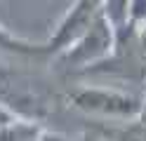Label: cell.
Wrapping results in <instances>:
<instances>
[{
    "label": "cell",
    "instance_id": "obj_1",
    "mask_svg": "<svg viewBox=\"0 0 146 141\" xmlns=\"http://www.w3.org/2000/svg\"><path fill=\"white\" fill-rule=\"evenodd\" d=\"M66 101L85 115L115 122L139 120L144 108V97L115 87H102V85H78L66 92Z\"/></svg>",
    "mask_w": 146,
    "mask_h": 141
},
{
    "label": "cell",
    "instance_id": "obj_2",
    "mask_svg": "<svg viewBox=\"0 0 146 141\" xmlns=\"http://www.w3.org/2000/svg\"><path fill=\"white\" fill-rule=\"evenodd\" d=\"M118 52V38L113 26L106 21L104 12H99L94 24L90 26V31L80 38V40L71 47L68 52H64L57 56V61L66 68H80L90 71L94 66H104L106 61H111Z\"/></svg>",
    "mask_w": 146,
    "mask_h": 141
},
{
    "label": "cell",
    "instance_id": "obj_3",
    "mask_svg": "<svg viewBox=\"0 0 146 141\" xmlns=\"http://www.w3.org/2000/svg\"><path fill=\"white\" fill-rule=\"evenodd\" d=\"M99 12H102V3H97V0H78V3H73L66 9V14L59 19V24L54 26L47 42H42L45 54L61 56L64 52H68L90 31V26L94 24Z\"/></svg>",
    "mask_w": 146,
    "mask_h": 141
},
{
    "label": "cell",
    "instance_id": "obj_4",
    "mask_svg": "<svg viewBox=\"0 0 146 141\" xmlns=\"http://www.w3.org/2000/svg\"><path fill=\"white\" fill-rule=\"evenodd\" d=\"M42 125L33 118H21L12 127L0 132V141H40L42 136Z\"/></svg>",
    "mask_w": 146,
    "mask_h": 141
},
{
    "label": "cell",
    "instance_id": "obj_5",
    "mask_svg": "<svg viewBox=\"0 0 146 141\" xmlns=\"http://www.w3.org/2000/svg\"><path fill=\"white\" fill-rule=\"evenodd\" d=\"M99 134L108 141H146V125L139 120L120 122L118 127H99Z\"/></svg>",
    "mask_w": 146,
    "mask_h": 141
},
{
    "label": "cell",
    "instance_id": "obj_6",
    "mask_svg": "<svg viewBox=\"0 0 146 141\" xmlns=\"http://www.w3.org/2000/svg\"><path fill=\"white\" fill-rule=\"evenodd\" d=\"M0 50H7V52H14V54H45V45H35L29 42L24 38L10 33L7 28L0 24Z\"/></svg>",
    "mask_w": 146,
    "mask_h": 141
},
{
    "label": "cell",
    "instance_id": "obj_7",
    "mask_svg": "<svg viewBox=\"0 0 146 141\" xmlns=\"http://www.w3.org/2000/svg\"><path fill=\"white\" fill-rule=\"evenodd\" d=\"M130 21L134 31L146 26V0H130Z\"/></svg>",
    "mask_w": 146,
    "mask_h": 141
},
{
    "label": "cell",
    "instance_id": "obj_8",
    "mask_svg": "<svg viewBox=\"0 0 146 141\" xmlns=\"http://www.w3.org/2000/svg\"><path fill=\"white\" fill-rule=\"evenodd\" d=\"M17 120H21V115L17 111H12L5 101H0V132L7 129V127H12Z\"/></svg>",
    "mask_w": 146,
    "mask_h": 141
},
{
    "label": "cell",
    "instance_id": "obj_9",
    "mask_svg": "<svg viewBox=\"0 0 146 141\" xmlns=\"http://www.w3.org/2000/svg\"><path fill=\"white\" fill-rule=\"evenodd\" d=\"M134 50H137V56H139L141 66L146 68V26L139 28L137 35H134Z\"/></svg>",
    "mask_w": 146,
    "mask_h": 141
},
{
    "label": "cell",
    "instance_id": "obj_10",
    "mask_svg": "<svg viewBox=\"0 0 146 141\" xmlns=\"http://www.w3.org/2000/svg\"><path fill=\"white\" fill-rule=\"evenodd\" d=\"M40 141H71L68 136H64V134H59V132H50V129H45L42 132V136H40Z\"/></svg>",
    "mask_w": 146,
    "mask_h": 141
},
{
    "label": "cell",
    "instance_id": "obj_11",
    "mask_svg": "<svg viewBox=\"0 0 146 141\" xmlns=\"http://www.w3.org/2000/svg\"><path fill=\"white\" fill-rule=\"evenodd\" d=\"M80 141H108V139L102 136V134H97V132H85V134L80 136Z\"/></svg>",
    "mask_w": 146,
    "mask_h": 141
},
{
    "label": "cell",
    "instance_id": "obj_12",
    "mask_svg": "<svg viewBox=\"0 0 146 141\" xmlns=\"http://www.w3.org/2000/svg\"><path fill=\"white\" fill-rule=\"evenodd\" d=\"M139 122L146 125V99H144V108H141V115H139Z\"/></svg>",
    "mask_w": 146,
    "mask_h": 141
},
{
    "label": "cell",
    "instance_id": "obj_13",
    "mask_svg": "<svg viewBox=\"0 0 146 141\" xmlns=\"http://www.w3.org/2000/svg\"><path fill=\"white\" fill-rule=\"evenodd\" d=\"M141 97L146 99V75H144V82H141Z\"/></svg>",
    "mask_w": 146,
    "mask_h": 141
}]
</instances>
